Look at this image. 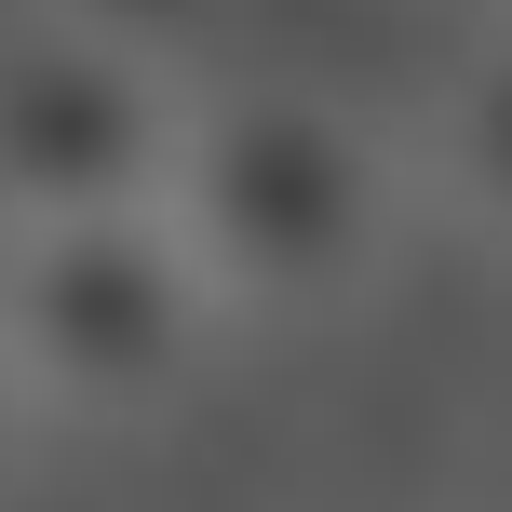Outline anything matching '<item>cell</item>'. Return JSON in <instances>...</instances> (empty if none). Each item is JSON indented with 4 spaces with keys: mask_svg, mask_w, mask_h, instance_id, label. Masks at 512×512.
Returning a JSON list of instances; mask_svg holds the SVG:
<instances>
[{
    "mask_svg": "<svg viewBox=\"0 0 512 512\" xmlns=\"http://www.w3.org/2000/svg\"><path fill=\"white\" fill-rule=\"evenodd\" d=\"M41 14L54 27H95V41H122V54H176L216 0H41Z\"/></svg>",
    "mask_w": 512,
    "mask_h": 512,
    "instance_id": "cell-5",
    "label": "cell"
},
{
    "mask_svg": "<svg viewBox=\"0 0 512 512\" xmlns=\"http://www.w3.org/2000/svg\"><path fill=\"white\" fill-rule=\"evenodd\" d=\"M162 216H176L189 270H203L216 297L297 310V297H337V283L378 256V230H391V149L337 95L256 81V95H216V108L176 122Z\"/></svg>",
    "mask_w": 512,
    "mask_h": 512,
    "instance_id": "cell-1",
    "label": "cell"
},
{
    "mask_svg": "<svg viewBox=\"0 0 512 512\" xmlns=\"http://www.w3.org/2000/svg\"><path fill=\"white\" fill-rule=\"evenodd\" d=\"M162 162H176L162 54H122L95 27H54V14H27L0 41V216L162 203Z\"/></svg>",
    "mask_w": 512,
    "mask_h": 512,
    "instance_id": "cell-3",
    "label": "cell"
},
{
    "mask_svg": "<svg viewBox=\"0 0 512 512\" xmlns=\"http://www.w3.org/2000/svg\"><path fill=\"white\" fill-rule=\"evenodd\" d=\"M216 324V283L189 270L162 203H108V216H14L0 243V351H14L27 405H149L189 378Z\"/></svg>",
    "mask_w": 512,
    "mask_h": 512,
    "instance_id": "cell-2",
    "label": "cell"
},
{
    "mask_svg": "<svg viewBox=\"0 0 512 512\" xmlns=\"http://www.w3.org/2000/svg\"><path fill=\"white\" fill-rule=\"evenodd\" d=\"M445 176H459L472 216L512 230V41H486L459 81H445Z\"/></svg>",
    "mask_w": 512,
    "mask_h": 512,
    "instance_id": "cell-4",
    "label": "cell"
},
{
    "mask_svg": "<svg viewBox=\"0 0 512 512\" xmlns=\"http://www.w3.org/2000/svg\"><path fill=\"white\" fill-rule=\"evenodd\" d=\"M14 432H27V378H14V351H0V459H14Z\"/></svg>",
    "mask_w": 512,
    "mask_h": 512,
    "instance_id": "cell-6",
    "label": "cell"
}]
</instances>
